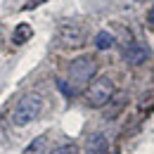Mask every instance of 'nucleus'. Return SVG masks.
<instances>
[{"instance_id": "obj_1", "label": "nucleus", "mask_w": 154, "mask_h": 154, "mask_svg": "<svg viewBox=\"0 0 154 154\" xmlns=\"http://www.w3.org/2000/svg\"><path fill=\"white\" fill-rule=\"evenodd\" d=\"M114 100V81L109 76H100L95 81H90L88 90H85V104L100 109V107H107L109 102Z\"/></svg>"}, {"instance_id": "obj_2", "label": "nucleus", "mask_w": 154, "mask_h": 154, "mask_svg": "<svg viewBox=\"0 0 154 154\" xmlns=\"http://www.w3.org/2000/svg\"><path fill=\"white\" fill-rule=\"evenodd\" d=\"M40 112H43V97L38 93H29L17 102L12 121H14V126H29L31 121H36L40 116Z\"/></svg>"}, {"instance_id": "obj_3", "label": "nucleus", "mask_w": 154, "mask_h": 154, "mask_svg": "<svg viewBox=\"0 0 154 154\" xmlns=\"http://www.w3.org/2000/svg\"><path fill=\"white\" fill-rule=\"evenodd\" d=\"M95 74H97V59L93 57V55L76 57L71 64H69V81H71L74 85H85V83H90Z\"/></svg>"}, {"instance_id": "obj_4", "label": "nucleus", "mask_w": 154, "mask_h": 154, "mask_svg": "<svg viewBox=\"0 0 154 154\" xmlns=\"http://www.w3.org/2000/svg\"><path fill=\"white\" fill-rule=\"evenodd\" d=\"M85 38H88V29L83 26V24H74V21H66V24H59L57 29V40L62 48H69V50H74V48H83L85 45Z\"/></svg>"}, {"instance_id": "obj_5", "label": "nucleus", "mask_w": 154, "mask_h": 154, "mask_svg": "<svg viewBox=\"0 0 154 154\" xmlns=\"http://www.w3.org/2000/svg\"><path fill=\"white\" fill-rule=\"evenodd\" d=\"M121 55H123V59H126L128 66H140V64H145V62L149 59V50H147V45H142V43H137V40H128V43L123 45Z\"/></svg>"}, {"instance_id": "obj_6", "label": "nucleus", "mask_w": 154, "mask_h": 154, "mask_svg": "<svg viewBox=\"0 0 154 154\" xmlns=\"http://www.w3.org/2000/svg\"><path fill=\"white\" fill-rule=\"evenodd\" d=\"M85 154H109V142L107 135L102 133H90L85 137Z\"/></svg>"}, {"instance_id": "obj_7", "label": "nucleus", "mask_w": 154, "mask_h": 154, "mask_svg": "<svg viewBox=\"0 0 154 154\" xmlns=\"http://www.w3.org/2000/svg\"><path fill=\"white\" fill-rule=\"evenodd\" d=\"M31 36H33V29L29 24H17L14 31H12V43L14 45H24V43H29Z\"/></svg>"}, {"instance_id": "obj_8", "label": "nucleus", "mask_w": 154, "mask_h": 154, "mask_svg": "<svg viewBox=\"0 0 154 154\" xmlns=\"http://www.w3.org/2000/svg\"><path fill=\"white\" fill-rule=\"evenodd\" d=\"M45 152H48V135H36L24 149V154H45Z\"/></svg>"}, {"instance_id": "obj_9", "label": "nucleus", "mask_w": 154, "mask_h": 154, "mask_svg": "<svg viewBox=\"0 0 154 154\" xmlns=\"http://www.w3.org/2000/svg\"><path fill=\"white\" fill-rule=\"evenodd\" d=\"M114 43H116L114 33H109V31H97L95 33V48L97 50H109Z\"/></svg>"}, {"instance_id": "obj_10", "label": "nucleus", "mask_w": 154, "mask_h": 154, "mask_svg": "<svg viewBox=\"0 0 154 154\" xmlns=\"http://www.w3.org/2000/svg\"><path fill=\"white\" fill-rule=\"evenodd\" d=\"M137 107H140L142 112H154V90L142 93V95H140V102H137Z\"/></svg>"}, {"instance_id": "obj_11", "label": "nucleus", "mask_w": 154, "mask_h": 154, "mask_svg": "<svg viewBox=\"0 0 154 154\" xmlns=\"http://www.w3.org/2000/svg\"><path fill=\"white\" fill-rule=\"evenodd\" d=\"M50 154H78V145L76 142H62V145H57Z\"/></svg>"}, {"instance_id": "obj_12", "label": "nucleus", "mask_w": 154, "mask_h": 154, "mask_svg": "<svg viewBox=\"0 0 154 154\" xmlns=\"http://www.w3.org/2000/svg\"><path fill=\"white\" fill-rule=\"evenodd\" d=\"M45 2H50V0H26L24 10H36V7H40V5H45Z\"/></svg>"}, {"instance_id": "obj_13", "label": "nucleus", "mask_w": 154, "mask_h": 154, "mask_svg": "<svg viewBox=\"0 0 154 154\" xmlns=\"http://www.w3.org/2000/svg\"><path fill=\"white\" fill-rule=\"evenodd\" d=\"M147 24H149V26L154 29V5H152V10L147 12Z\"/></svg>"}, {"instance_id": "obj_14", "label": "nucleus", "mask_w": 154, "mask_h": 154, "mask_svg": "<svg viewBox=\"0 0 154 154\" xmlns=\"http://www.w3.org/2000/svg\"><path fill=\"white\" fill-rule=\"evenodd\" d=\"M135 2H149V0H135Z\"/></svg>"}, {"instance_id": "obj_15", "label": "nucleus", "mask_w": 154, "mask_h": 154, "mask_svg": "<svg viewBox=\"0 0 154 154\" xmlns=\"http://www.w3.org/2000/svg\"><path fill=\"white\" fill-rule=\"evenodd\" d=\"M0 33H2V24H0Z\"/></svg>"}]
</instances>
